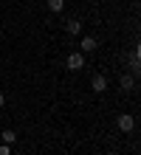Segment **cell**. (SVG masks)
Here are the masks:
<instances>
[{
  "instance_id": "1",
  "label": "cell",
  "mask_w": 141,
  "mask_h": 155,
  "mask_svg": "<svg viewBox=\"0 0 141 155\" xmlns=\"http://www.w3.org/2000/svg\"><path fill=\"white\" fill-rule=\"evenodd\" d=\"M116 124H119V130H121V133H133V127H136V118L130 116V113H121Z\"/></svg>"
},
{
  "instance_id": "2",
  "label": "cell",
  "mask_w": 141,
  "mask_h": 155,
  "mask_svg": "<svg viewBox=\"0 0 141 155\" xmlns=\"http://www.w3.org/2000/svg\"><path fill=\"white\" fill-rule=\"evenodd\" d=\"M65 65H68V71H82L85 68V57L82 54H71V57L65 59Z\"/></svg>"
},
{
  "instance_id": "3",
  "label": "cell",
  "mask_w": 141,
  "mask_h": 155,
  "mask_svg": "<svg viewBox=\"0 0 141 155\" xmlns=\"http://www.w3.org/2000/svg\"><path fill=\"white\" fill-rule=\"evenodd\" d=\"M90 85H93V90H96V93H105V90H107V79L102 76V74H96V76H93V82H90Z\"/></svg>"
},
{
  "instance_id": "4",
  "label": "cell",
  "mask_w": 141,
  "mask_h": 155,
  "mask_svg": "<svg viewBox=\"0 0 141 155\" xmlns=\"http://www.w3.org/2000/svg\"><path fill=\"white\" fill-rule=\"evenodd\" d=\"M79 48H82L85 54H90V51L99 48V42H96V37H82V45H79Z\"/></svg>"
},
{
  "instance_id": "5",
  "label": "cell",
  "mask_w": 141,
  "mask_h": 155,
  "mask_svg": "<svg viewBox=\"0 0 141 155\" xmlns=\"http://www.w3.org/2000/svg\"><path fill=\"white\" fill-rule=\"evenodd\" d=\"M130 68L138 74V68H141V51L138 48H133V54H130Z\"/></svg>"
},
{
  "instance_id": "6",
  "label": "cell",
  "mask_w": 141,
  "mask_h": 155,
  "mask_svg": "<svg viewBox=\"0 0 141 155\" xmlns=\"http://www.w3.org/2000/svg\"><path fill=\"white\" fill-rule=\"evenodd\" d=\"M119 85H121V90H136V76H121Z\"/></svg>"
},
{
  "instance_id": "7",
  "label": "cell",
  "mask_w": 141,
  "mask_h": 155,
  "mask_svg": "<svg viewBox=\"0 0 141 155\" xmlns=\"http://www.w3.org/2000/svg\"><path fill=\"white\" fill-rule=\"evenodd\" d=\"M79 28H82L79 20H68V23H65V31H68V34H79Z\"/></svg>"
},
{
  "instance_id": "8",
  "label": "cell",
  "mask_w": 141,
  "mask_h": 155,
  "mask_svg": "<svg viewBox=\"0 0 141 155\" xmlns=\"http://www.w3.org/2000/svg\"><path fill=\"white\" fill-rule=\"evenodd\" d=\"M0 135H3V144H8V147H12V144L17 141V135H14V130H3Z\"/></svg>"
},
{
  "instance_id": "9",
  "label": "cell",
  "mask_w": 141,
  "mask_h": 155,
  "mask_svg": "<svg viewBox=\"0 0 141 155\" xmlns=\"http://www.w3.org/2000/svg\"><path fill=\"white\" fill-rule=\"evenodd\" d=\"M48 8H51V12H56V14H59L62 8H65V0H48Z\"/></svg>"
},
{
  "instance_id": "10",
  "label": "cell",
  "mask_w": 141,
  "mask_h": 155,
  "mask_svg": "<svg viewBox=\"0 0 141 155\" xmlns=\"http://www.w3.org/2000/svg\"><path fill=\"white\" fill-rule=\"evenodd\" d=\"M0 155H12V147L8 144H0Z\"/></svg>"
},
{
  "instance_id": "11",
  "label": "cell",
  "mask_w": 141,
  "mask_h": 155,
  "mask_svg": "<svg viewBox=\"0 0 141 155\" xmlns=\"http://www.w3.org/2000/svg\"><path fill=\"white\" fill-rule=\"evenodd\" d=\"M3 102H6V99H3V93H0V107H3Z\"/></svg>"
},
{
  "instance_id": "12",
  "label": "cell",
  "mask_w": 141,
  "mask_h": 155,
  "mask_svg": "<svg viewBox=\"0 0 141 155\" xmlns=\"http://www.w3.org/2000/svg\"><path fill=\"white\" fill-rule=\"evenodd\" d=\"M0 40H3V31H0Z\"/></svg>"
}]
</instances>
